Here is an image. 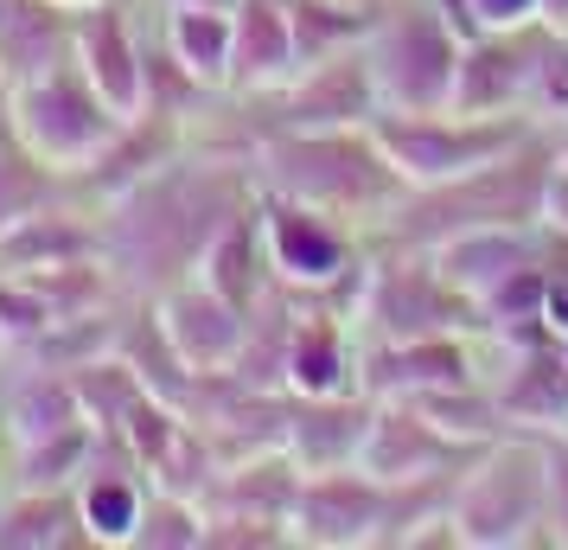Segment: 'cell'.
I'll return each mask as SVG.
<instances>
[{"label": "cell", "mask_w": 568, "mask_h": 550, "mask_svg": "<svg viewBox=\"0 0 568 550\" xmlns=\"http://www.w3.org/2000/svg\"><path fill=\"white\" fill-rule=\"evenodd\" d=\"M154 320H160V333L173 340V352H180L185 366L199 371V378H211V371L236 366L250 308H236L231 294H217L211 282H199V276H185V282L154 294Z\"/></svg>", "instance_id": "obj_16"}, {"label": "cell", "mask_w": 568, "mask_h": 550, "mask_svg": "<svg viewBox=\"0 0 568 550\" xmlns=\"http://www.w3.org/2000/svg\"><path fill=\"white\" fill-rule=\"evenodd\" d=\"M486 346V384L498 397L505 429L524 436H562L568 429V359L556 352V340L537 346H498L479 333Z\"/></svg>", "instance_id": "obj_14"}, {"label": "cell", "mask_w": 568, "mask_h": 550, "mask_svg": "<svg viewBox=\"0 0 568 550\" xmlns=\"http://www.w3.org/2000/svg\"><path fill=\"white\" fill-rule=\"evenodd\" d=\"M371 134L409 186H440L517 148L524 134H537V122L530 116H460V109H409V116L384 109Z\"/></svg>", "instance_id": "obj_9"}, {"label": "cell", "mask_w": 568, "mask_h": 550, "mask_svg": "<svg viewBox=\"0 0 568 550\" xmlns=\"http://www.w3.org/2000/svg\"><path fill=\"white\" fill-rule=\"evenodd\" d=\"M524 116H530L542 134H568V27L537 20L530 83H524Z\"/></svg>", "instance_id": "obj_29"}, {"label": "cell", "mask_w": 568, "mask_h": 550, "mask_svg": "<svg viewBox=\"0 0 568 550\" xmlns=\"http://www.w3.org/2000/svg\"><path fill=\"white\" fill-rule=\"evenodd\" d=\"M78 422H90V417H83V403H78L71 371L13 359V378L0 384V436L7 442H45V436L78 429Z\"/></svg>", "instance_id": "obj_24"}, {"label": "cell", "mask_w": 568, "mask_h": 550, "mask_svg": "<svg viewBox=\"0 0 568 550\" xmlns=\"http://www.w3.org/2000/svg\"><path fill=\"white\" fill-rule=\"evenodd\" d=\"M160 39L205 90H231V46H236L231 13H217V7H166L160 0Z\"/></svg>", "instance_id": "obj_26"}, {"label": "cell", "mask_w": 568, "mask_h": 550, "mask_svg": "<svg viewBox=\"0 0 568 550\" xmlns=\"http://www.w3.org/2000/svg\"><path fill=\"white\" fill-rule=\"evenodd\" d=\"M71 58L83 64V78L109 97V109L141 116L148 97V39L134 27V13L122 0H83L71 20Z\"/></svg>", "instance_id": "obj_15"}, {"label": "cell", "mask_w": 568, "mask_h": 550, "mask_svg": "<svg viewBox=\"0 0 568 550\" xmlns=\"http://www.w3.org/2000/svg\"><path fill=\"white\" fill-rule=\"evenodd\" d=\"M231 97H275L294 83V13L287 0H236Z\"/></svg>", "instance_id": "obj_22"}, {"label": "cell", "mask_w": 568, "mask_h": 550, "mask_svg": "<svg viewBox=\"0 0 568 550\" xmlns=\"http://www.w3.org/2000/svg\"><path fill=\"white\" fill-rule=\"evenodd\" d=\"M549 148H556V167H568V134H549Z\"/></svg>", "instance_id": "obj_39"}, {"label": "cell", "mask_w": 568, "mask_h": 550, "mask_svg": "<svg viewBox=\"0 0 568 550\" xmlns=\"http://www.w3.org/2000/svg\"><path fill=\"white\" fill-rule=\"evenodd\" d=\"M542 499H549L542 436L505 429L498 442L479 448V461L460 473V487H454V499H447L454 544H460V550L549 544V531H542Z\"/></svg>", "instance_id": "obj_4"}, {"label": "cell", "mask_w": 568, "mask_h": 550, "mask_svg": "<svg viewBox=\"0 0 568 550\" xmlns=\"http://www.w3.org/2000/svg\"><path fill=\"white\" fill-rule=\"evenodd\" d=\"M389 506H396V487L371 480L364 468L301 473V493H294V544L371 550L389 538Z\"/></svg>", "instance_id": "obj_10"}, {"label": "cell", "mask_w": 568, "mask_h": 550, "mask_svg": "<svg viewBox=\"0 0 568 550\" xmlns=\"http://www.w3.org/2000/svg\"><path fill=\"white\" fill-rule=\"evenodd\" d=\"M479 461V448L447 436L435 417H422L415 403H377L371 436H364L358 468L384 487H435V480H460Z\"/></svg>", "instance_id": "obj_13"}, {"label": "cell", "mask_w": 568, "mask_h": 550, "mask_svg": "<svg viewBox=\"0 0 568 550\" xmlns=\"http://www.w3.org/2000/svg\"><path fill=\"white\" fill-rule=\"evenodd\" d=\"M486 378V346L479 333H415V340H364L358 346V391L377 403L428 397L447 384Z\"/></svg>", "instance_id": "obj_11"}, {"label": "cell", "mask_w": 568, "mask_h": 550, "mask_svg": "<svg viewBox=\"0 0 568 550\" xmlns=\"http://www.w3.org/2000/svg\"><path fill=\"white\" fill-rule=\"evenodd\" d=\"M7 116H13V141L32 148L45 167H58L64 180L83 173L129 122L122 109H109V97L97 83L83 78L78 58H64L58 71L20 83V90H7Z\"/></svg>", "instance_id": "obj_8"}, {"label": "cell", "mask_w": 568, "mask_h": 550, "mask_svg": "<svg viewBox=\"0 0 568 550\" xmlns=\"http://www.w3.org/2000/svg\"><path fill=\"white\" fill-rule=\"evenodd\" d=\"M71 20L64 0H0V90L45 78L71 58Z\"/></svg>", "instance_id": "obj_23"}, {"label": "cell", "mask_w": 568, "mask_h": 550, "mask_svg": "<svg viewBox=\"0 0 568 550\" xmlns=\"http://www.w3.org/2000/svg\"><path fill=\"white\" fill-rule=\"evenodd\" d=\"M250 103L262 109V129H371L384 116L377 83H371V64H364V46L320 58L287 90L250 97Z\"/></svg>", "instance_id": "obj_12"}, {"label": "cell", "mask_w": 568, "mask_h": 550, "mask_svg": "<svg viewBox=\"0 0 568 550\" xmlns=\"http://www.w3.org/2000/svg\"><path fill=\"white\" fill-rule=\"evenodd\" d=\"M460 32L447 27L440 0H371L364 27V64L377 83L384 109H447L454 97V64H460Z\"/></svg>", "instance_id": "obj_5"}, {"label": "cell", "mask_w": 568, "mask_h": 550, "mask_svg": "<svg viewBox=\"0 0 568 550\" xmlns=\"http://www.w3.org/2000/svg\"><path fill=\"white\" fill-rule=\"evenodd\" d=\"M562 436H568V429H562Z\"/></svg>", "instance_id": "obj_42"}, {"label": "cell", "mask_w": 568, "mask_h": 550, "mask_svg": "<svg viewBox=\"0 0 568 550\" xmlns=\"http://www.w3.org/2000/svg\"><path fill=\"white\" fill-rule=\"evenodd\" d=\"M549 173H556V148H549V134L537 129V134H524L517 148H505L498 160L460 173V180L409 186L364 243L435 250V243H447V237H460V231H479V224H542Z\"/></svg>", "instance_id": "obj_3"}, {"label": "cell", "mask_w": 568, "mask_h": 550, "mask_svg": "<svg viewBox=\"0 0 568 550\" xmlns=\"http://www.w3.org/2000/svg\"><path fill=\"white\" fill-rule=\"evenodd\" d=\"M90 448H97V422L58 429V436H45V442H7L0 487H20V493H64V487H78V473L90 468Z\"/></svg>", "instance_id": "obj_28"}, {"label": "cell", "mask_w": 568, "mask_h": 550, "mask_svg": "<svg viewBox=\"0 0 568 550\" xmlns=\"http://www.w3.org/2000/svg\"><path fill=\"white\" fill-rule=\"evenodd\" d=\"M71 384H78L83 417L97 422V429H122V417H129L134 403L148 397L141 371H134L122 352H103V359H83V366H71Z\"/></svg>", "instance_id": "obj_30"}, {"label": "cell", "mask_w": 568, "mask_h": 550, "mask_svg": "<svg viewBox=\"0 0 568 550\" xmlns=\"http://www.w3.org/2000/svg\"><path fill=\"white\" fill-rule=\"evenodd\" d=\"M83 257H103V224H97V206H83L71 192L39 206L0 237V269L7 276H32V269H58V262H83Z\"/></svg>", "instance_id": "obj_21"}, {"label": "cell", "mask_w": 568, "mask_h": 550, "mask_svg": "<svg viewBox=\"0 0 568 550\" xmlns=\"http://www.w3.org/2000/svg\"><path fill=\"white\" fill-rule=\"evenodd\" d=\"M129 550H205V506L154 487L148 506H141V524H134Z\"/></svg>", "instance_id": "obj_32"}, {"label": "cell", "mask_w": 568, "mask_h": 550, "mask_svg": "<svg viewBox=\"0 0 568 550\" xmlns=\"http://www.w3.org/2000/svg\"><path fill=\"white\" fill-rule=\"evenodd\" d=\"M542 20L549 27H568V0H542Z\"/></svg>", "instance_id": "obj_36"}, {"label": "cell", "mask_w": 568, "mask_h": 550, "mask_svg": "<svg viewBox=\"0 0 568 550\" xmlns=\"http://www.w3.org/2000/svg\"><path fill=\"white\" fill-rule=\"evenodd\" d=\"M64 544H90V531L78 519V487H64V493L0 487V550H64Z\"/></svg>", "instance_id": "obj_27"}, {"label": "cell", "mask_w": 568, "mask_h": 550, "mask_svg": "<svg viewBox=\"0 0 568 550\" xmlns=\"http://www.w3.org/2000/svg\"><path fill=\"white\" fill-rule=\"evenodd\" d=\"M64 192H71V186H64L58 167H45V160L32 154V148H20V141H0V237L13 231L20 218H32L39 206L64 199Z\"/></svg>", "instance_id": "obj_31"}, {"label": "cell", "mask_w": 568, "mask_h": 550, "mask_svg": "<svg viewBox=\"0 0 568 550\" xmlns=\"http://www.w3.org/2000/svg\"><path fill=\"white\" fill-rule=\"evenodd\" d=\"M148 493H154V480H148V468L134 461V448L122 442L115 429H97L90 468L78 473V519H83V531H90V544L129 550Z\"/></svg>", "instance_id": "obj_17"}, {"label": "cell", "mask_w": 568, "mask_h": 550, "mask_svg": "<svg viewBox=\"0 0 568 550\" xmlns=\"http://www.w3.org/2000/svg\"><path fill=\"white\" fill-rule=\"evenodd\" d=\"M64 7H83V0H64Z\"/></svg>", "instance_id": "obj_40"}, {"label": "cell", "mask_w": 568, "mask_h": 550, "mask_svg": "<svg viewBox=\"0 0 568 550\" xmlns=\"http://www.w3.org/2000/svg\"><path fill=\"white\" fill-rule=\"evenodd\" d=\"M447 27L460 39H479V32H511V27H537L542 0H440Z\"/></svg>", "instance_id": "obj_33"}, {"label": "cell", "mask_w": 568, "mask_h": 550, "mask_svg": "<svg viewBox=\"0 0 568 550\" xmlns=\"http://www.w3.org/2000/svg\"><path fill=\"white\" fill-rule=\"evenodd\" d=\"M262 192L301 199L313 211H333L364 237L389 218V206L409 192V180L389 167L371 129H268L250 160Z\"/></svg>", "instance_id": "obj_2"}, {"label": "cell", "mask_w": 568, "mask_h": 550, "mask_svg": "<svg viewBox=\"0 0 568 550\" xmlns=\"http://www.w3.org/2000/svg\"><path fill=\"white\" fill-rule=\"evenodd\" d=\"M250 199H256L250 160L211 154V148L185 141L180 154H166L148 180H134L122 199H109L97 211L109 276L122 282V294L154 301L160 289L199 276L211 237L224 231Z\"/></svg>", "instance_id": "obj_1"}, {"label": "cell", "mask_w": 568, "mask_h": 550, "mask_svg": "<svg viewBox=\"0 0 568 550\" xmlns=\"http://www.w3.org/2000/svg\"><path fill=\"white\" fill-rule=\"evenodd\" d=\"M256 211H262L268 269H275L282 289L358 308V282L364 262H371V243H364L358 224H345L333 211H313L301 199H282V192H262V186H256Z\"/></svg>", "instance_id": "obj_7"}, {"label": "cell", "mask_w": 568, "mask_h": 550, "mask_svg": "<svg viewBox=\"0 0 568 550\" xmlns=\"http://www.w3.org/2000/svg\"><path fill=\"white\" fill-rule=\"evenodd\" d=\"M530 46H537V27L466 39L460 64H454V97H447V109H460V116H524Z\"/></svg>", "instance_id": "obj_19"}, {"label": "cell", "mask_w": 568, "mask_h": 550, "mask_svg": "<svg viewBox=\"0 0 568 550\" xmlns=\"http://www.w3.org/2000/svg\"><path fill=\"white\" fill-rule=\"evenodd\" d=\"M199 282H211L217 294H231L236 308H250L275 289V269H268V243H262V211L256 199L236 211L224 231L211 237L205 262H199Z\"/></svg>", "instance_id": "obj_25"}, {"label": "cell", "mask_w": 568, "mask_h": 550, "mask_svg": "<svg viewBox=\"0 0 568 550\" xmlns=\"http://www.w3.org/2000/svg\"><path fill=\"white\" fill-rule=\"evenodd\" d=\"M542 461H549L542 531H549V544H556V550H568V436H542Z\"/></svg>", "instance_id": "obj_34"}, {"label": "cell", "mask_w": 568, "mask_h": 550, "mask_svg": "<svg viewBox=\"0 0 568 550\" xmlns=\"http://www.w3.org/2000/svg\"><path fill=\"white\" fill-rule=\"evenodd\" d=\"M352 327H358V340L486 333L479 308H473L447 276H440L435 250H409V243H371V262H364Z\"/></svg>", "instance_id": "obj_6"}, {"label": "cell", "mask_w": 568, "mask_h": 550, "mask_svg": "<svg viewBox=\"0 0 568 550\" xmlns=\"http://www.w3.org/2000/svg\"><path fill=\"white\" fill-rule=\"evenodd\" d=\"M542 257H549V224H479V231H460V237H447V243H435L440 276L473 308L486 294H498L511 276L537 269Z\"/></svg>", "instance_id": "obj_18"}, {"label": "cell", "mask_w": 568, "mask_h": 550, "mask_svg": "<svg viewBox=\"0 0 568 550\" xmlns=\"http://www.w3.org/2000/svg\"><path fill=\"white\" fill-rule=\"evenodd\" d=\"M166 7H217V13H236V0H166Z\"/></svg>", "instance_id": "obj_37"}, {"label": "cell", "mask_w": 568, "mask_h": 550, "mask_svg": "<svg viewBox=\"0 0 568 550\" xmlns=\"http://www.w3.org/2000/svg\"><path fill=\"white\" fill-rule=\"evenodd\" d=\"M0 141H13V116H7V90H0Z\"/></svg>", "instance_id": "obj_38"}, {"label": "cell", "mask_w": 568, "mask_h": 550, "mask_svg": "<svg viewBox=\"0 0 568 550\" xmlns=\"http://www.w3.org/2000/svg\"><path fill=\"white\" fill-rule=\"evenodd\" d=\"M542 224L556 237H568V167L549 173V192H542Z\"/></svg>", "instance_id": "obj_35"}, {"label": "cell", "mask_w": 568, "mask_h": 550, "mask_svg": "<svg viewBox=\"0 0 568 550\" xmlns=\"http://www.w3.org/2000/svg\"><path fill=\"white\" fill-rule=\"evenodd\" d=\"M0 442H7V436H0Z\"/></svg>", "instance_id": "obj_41"}, {"label": "cell", "mask_w": 568, "mask_h": 550, "mask_svg": "<svg viewBox=\"0 0 568 550\" xmlns=\"http://www.w3.org/2000/svg\"><path fill=\"white\" fill-rule=\"evenodd\" d=\"M377 417V397L364 391H338V397H294L287 417V442L282 454L301 473H333V468H358L364 436Z\"/></svg>", "instance_id": "obj_20"}]
</instances>
